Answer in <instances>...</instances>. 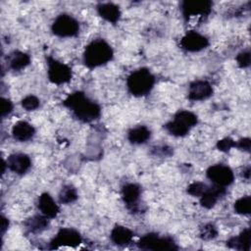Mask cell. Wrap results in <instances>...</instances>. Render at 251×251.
I'll return each instance as SVG.
<instances>
[{"label":"cell","instance_id":"cell-1","mask_svg":"<svg viewBox=\"0 0 251 251\" xmlns=\"http://www.w3.org/2000/svg\"><path fill=\"white\" fill-rule=\"evenodd\" d=\"M63 104L73 112L75 118L84 123L97 120L101 114L100 106L90 100L81 91H75L70 94L63 101Z\"/></svg>","mask_w":251,"mask_h":251},{"label":"cell","instance_id":"cell-2","mask_svg":"<svg viewBox=\"0 0 251 251\" xmlns=\"http://www.w3.org/2000/svg\"><path fill=\"white\" fill-rule=\"evenodd\" d=\"M112 47L101 38L91 41L84 50L83 63L89 69L103 66L113 59Z\"/></svg>","mask_w":251,"mask_h":251},{"label":"cell","instance_id":"cell-3","mask_svg":"<svg viewBox=\"0 0 251 251\" xmlns=\"http://www.w3.org/2000/svg\"><path fill=\"white\" fill-rule=\"evenodd\" d=\"M154 83L155 77L146 68H141L132 72L126 79L128 91L136 97L147 95L153 88Z\"/></svg>","mask_w":251,"mask_h":251},{"label":"cell","instance_id":"cell-4","mask_svg":"<svg viewBox=\"0 0 251 251\" xmlns=\"http://www.w3.org/2000/svg\"><path fill=\"white\" fill-rule=\"evenodd\" d=\"M197 123L198 118L195 114L186 110H181L175 115L174 120L165 125V128L170 134L180 137L186 135Z\"/></svg>","mask_w":251,"mask_h":251},{"label":"cell","instance_id":"cell-5","mask_svg":"<svg viewBox=\"0 0 251 251\" xmlns=\"http://www.w3.org/2000/svg\"><path fill=\"white\" fill-rule=\"evenodd\" d=\"M137 246L142 250H177V246L172 237L159 236L156 233H147L142 236L139 239Z\"/></svg>","mask_w":251,"mask_h":251},{"label":"cell","instance_id":"cell-6","mask_svg":"<svg viewBox=\"0 0 251 251\" xmlns=\"http://www.w3.org/2000/svg\"><path fill=\"white\" fill-rule=\"evenodd\" d=\"M46 62L48 66L47 75L52 83L60 85L67 83L72 79V69L68 65L56 60L51 56H46Z\"/></svg>","mask_w":251,"mask_h":251},{"label":"cell","instance_id":"cell-7","mask_svg":"<svg viewBox=\"0 0 251 251\" xmlns=\"http://www.w3.org/2000/svg\"><path fill=\"white\" fill-rule=\"evenodd\" d=\"M51 29L53 33L59 37H72L78 33L79 25L74 17L61 14L53 22Z\"/></svg>","mask_w":251,"mask_h":251},{"label":"cell","instance_id":"cell-8","mask_svg":"<svg viewBox=\"0 0 251 251\" xmlns=\"http://www.w3.org/2000/svg\"><path fill=\"white\" fill-rule=\"evenodd\" d=\"M213 3L208 0H185L181 2L180 10L185 21L193 17L206 18L212 11Z\"/></svg>","mask_w":251,"mask_h":251},{"label":"cell","instance_id":"cell-9","mask_svg":"<svg viewBox=\"0 0 251 251\" xmlns=\"http://www.w3.org/2000/svg\"><path fill=\"white\" fill-rule=\"evenodd\" d=\"M206 175L215 185L223 187L231 184L234 179V175L231 169L223 164H216L209 167Z\"/></svg>","mask_w":251,"mask_h":251},{"label":"cell","instance_id":"cell-10","mask_svg":"<svg viewBox=\"0 0 251 251\" xmlns=\"http://www.w3.org/2000/svg\"><path fill=\"white\" fill-rule=\"evenodd\" d=\"M81 235L74 228H61L50 242V249H57L61 246L75 247L81 243Z\"/></svg>","mask_w":251,"mask_h":251},{"label":"cell","instance_id":"cell-11","mask_svg":"<svg viewBox=\"0 0 251 251\" xmlns=\"http://www.w3.org/2000/svg\"><path fill=\"white\" fill-rule=\"evenodd\" d=\"M180 47L187 52H198L205 49L209 45V40L206 36L195 30L187 31L179 42Z\"/></svg>","mask_w":251,"mask_h":251},{"label":"cell","instance_id":"cell-12","mask_svg":"<svg viewBox=\"0 0 251 251\" xmlns=\"http://www.w3.org/2000/svg\"><path fill=\"white\" fill-rule=\"evenodd\" d=\"M141 194L140 186L135 183H127L122 189V197L126 206V208L132 212L136 213L139 211V198Z\"/></svg>","mask_w":251,"mask_h":251},{"label":"cell","instance_id":"cell-13","mask_svg":"<svg viewBox=\"0 0 251 251\" xmlns=\"http://www.w3.org/2000/svg\"><path fill=\"white\" fill-rule=\"evenodd\" d=\"M212 94V85L206 80H194L190 83L188 88V99L191 101L205 100Z\"/></svg>","mask_w":251,"mask_h":251},{"label":"cell","instance_id":"cell-14","mask_svg":"<svg viewBox=\"0 0 251 251\" xmlns=\"http://www.w3.org/2000/svg\"><path fill=\"white\" fill-rule=\"evenodd\" d=\"M6 163H7V168L18 175H23L26 173L31 166L29 157L24 153L11 154L8 157Z\"/></svg>","mask_w":251,"mask_h":251},{"label":"cell","instance_id":"cell-15","mask_svg":"<svg viewBox=\"0 0 251 251\" xmlns=\"http://www.w3.org/2000/svg\"><path fill=\"white\" fill-rule=\"evenodd\" d=\"M37 207L41 212V214L47 217L48 219L55 218L59 213V206L54 201L52 196L47 192L42 193L38 197Z\"/></svg>","mask_w":251,"mask_h":251},{"label":"cell","instance_id":"cell-16","mask_svg":"<svg viewBox=\"0 0 251 251\" xmlns=\"http://www.w3.org/2000/svg\"><path fill=\"white\" fill-rule=\"evenodd\" d=\"M225 194V187L214 184V186H209L208 189L200 196V204L206 209H211L215 206L220 197L224 196Z\"/></svg>","mask_w":251,"mask_h":251},{"label":"cell","instance_id":"cell-17","mask_svg":"<svg viewBox=\"0 0 251 251\" xmlns=\"http://www.w3.org/2000/svg\"><path fill=\"white\" fill-rule=\"evenodd\" d=\"M226 245L229 248L240 250V251H249L251 248V232L250 228L243 229L239 235L233 236L226 241Z\"/></svg>","mask_w":251,"mask_h":251},{"label":"cell","instance_id":"cell-18","mask_svg":"<svg viewBox=\"0 0 251 251\" xmlns=\"http://www.w3.org/2000/svg\"><path fill=\"white\" fill-rule=\"evenodd\" d=\"M34 133V127L25 121L17 122L12 128V134L18 141H27L32 138Z\"/></svg>","mask_w":251,"mask_h":251},{"label":"cell","instance_id":"cell-19","mask_svg":"<svg viewBox=\"0 0 251 251\" xmlns=\"http://www.w3.org/2000/svg\"><path fill=\"white\" fill-rule=\"evenodd\" d=\"M97 12L100 17L109 23L116 24L121 18V11L119 7L113 3H100L97 5Z\"/></svg>","mask_w":251,"mask_h":251},{"label":"cell","instance_id":"cell-20","mask_svg":"<svg viewBox=\"0 0 251 251\" xmlns=\"http://www.w3.org/2000/svg\"><path fill=\"white\" fill-rule=\"evenodd\" d=\"M110 237L114 244L118 246H125L132 240L133 232L129 228L118 225L112 229Z\"/></svg>","mask_w":251,"mask_h":251},{"label":"cell","instance_id":"cell-21","mask_svg":"<svg viewBox=\"0 0 251 251\" xmlns=\"http://www.w3.org/2000/svg\"><path fill=\"white\" fill-rule=\"evenodd\" d=\"M48 218L44 215H34L25 222V228L31 233H39L48 227Z\"/></svg>","mask_w":251,"mask_h":251},{"label":"cell","instance_id":"cell-22","mask_svg":"<svg viewBox=\"0 0 251 251\" xmlns=\"http://www.w3.org/2000/svg\"><path fill=\"white\" fill-rule=\"evenodd\" d=\"M10 69L13 71H21L25 69L30 63V57L28 54L22 51H14L8 58Z\"/></svg>","mask_w":251,"mask_h":251},{"label":"cell","instance_id":"cell-23","mask_svg":"<svg viewBox=\"0 0 251 251\" xmlns=\"http://www.w3.org/2000/svg\"><path fill=\"white\" fill-rule=\"evenodd\" d=\"M151 135V131L145 126H138L131 128L127 133V139L132 144L145 143Z\"/></svg>","mask_w":251,"mask_h":251},{"label":"cell","instance_id":"cell-24","mask_svg":"<svg viewBox=\"0 0 251 251\" xmlns=\"http://www.w3.org/2000/svg\"><path fill=\"white\" fill-rule=\"evenodd\" d=\"M77 199L76 189L70 184L64 185L59 193V201L62 204H70Z\"/></svg>","mask_w":251,"mask_h":251},{"label":"cell","instance_id":"cell-25","mask_svg":"<svg viewBox=\"0 0 251 251\" xmlns=\"http://www.w3.org/2000/svg\"><path fill=\"white\" fill-rule=\"evenodd\" d=\"M234 211L240 215H248L251 211V197L246 195L234 202Z\"/></svg>","mask_w":251,"mask_h":251},{"label":"cell","instance_id":"cell-26","mask_svg":"<svg viewBox=\"0 0 251 251\" xmlns=\"http://www.w3.org/2000/svg\"><path fill=\"white\" fill-rule=\"evenodd\" d=\"M208 187L209 185H207L204 182L195 181L187 186V193L195 197H200L208 189Z\"/></svg>","mask_w":251,"mask_h":251},{"label":"cell","instance_id":"cell-27","mask_svg":"<svg viewBox=\"0 0 251 251\" xmlns=\"http://www.w3.org/2000/svg\"><path fill=\"white\" fill-rule=\"evenodd\" d=\"M217 234H218V230H217L216 226L212 224H207L200 228L199 235L204 240L214 239L217 236Z\"/></svg>","mask_w":251,"mask_h":251},{"label":"cell","instance_id":"cell-28","mask_svg":"<svg viewBox=\"0 0 251 251\" xmlns=\"http://www.w3.org/2000/svg\"><path fill=\"white\" fill-rule=\"evenodd\" d=\"M22 106L26 111H33L39 107V99L34 95L25 96L22 100Z\"/></svg>","mask_w":251,"mask_h":251},{"label":"cell","instance_id":"cell-29","mask_svg":"<svg viewBox=\"0 0 251 251\" xmlns=\"http://www.w3.org/2000/svg\"><path fill=\"white\" fill-rule=\"evenodd\" d=\"M236 62L240 68H242V69L248 68L250 66V62H251V54H250L249 50L240 52L236 57Z\"/></svg>","mask_w":251,"mask_h":251},{"label":"cell","instance_id":"cell-30","mask_svg":"<svg viewBox=\"0 0 251 251\" xmlns=\"http://www.w3.org/2000/svg\"><path fill=\"white\" fill-rule=\"evenodd\" d=\"M235 141L229 137L223 138L217 142V148L222 152H227L232 147H235Z\"/></svg>","mask_w":251,"mask_h":251},{"label":"cell","instance_id":"cell-31","mask_svg":"<svg viewBox=\"0 0 251 251\" xmlns=\"http://www.w3.org/2000/svg\"><path fill=\"white\" fill-rule=\"evenodd\" d=\"M13 110V103L11 100L2 97L1 98V117L5 118L8 116Z\"/></svg>","mask_w":251,"mask_h":251},{"label":"cell","instance_id":"cell-32","mask_svg":"<svg viewBox=\"0 0 251 251\" xmlns=\"http://www.w3.org/2000/svg\"><path fill=\"white\" fill-rule=\"evenodd\" d=\"M250 144H251L250 138L245 137V138L240 139L238 142H236V143H235V147H238L240 150L249 152V151H250Z\"/></svg>","mask_w":251,"mask_h":251},{"label":"cell","instance_id":"cell-33","mask_svg":"<svg viewBox=\"0 0 251 251\" xmlns=\"http://www.w3.org/2000/svg\"><path fill=\"white\" fill-rule=\"evenodd\" d=\"M9 226V221L7 218H5L4 216L1 217V233L4 234L5 231L8 229Z\"/></svg>","mask_w":251,"mask_h":251},{"label":"cell","instance_id":"cell-34","mask_svg":"<svg viewBox=\"0 0 251 251\" xmlns=\"http://www.w3.org/2000/svg\"><path fill=\"white\" fill-rule=\"evenodd\" d=\"M243 176L247 179H249L250 177V167H247L244 171H243Z\"/></svg>","mask_w":251,"mask_h":251}]
</instances>
